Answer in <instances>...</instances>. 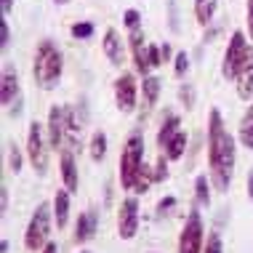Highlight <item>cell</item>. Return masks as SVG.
I'll return each mask as SVG.
<instances>
[{"mask_svg":"<svg viewBox=\"0 0 253 253\" xmlns=\"http://www.w3.org/2000/svg\"><path fill=\"white\" fill-rule=\"evenodd\" d=\"M208 166H211V176H213V184L218 187V192L229 189L232 168H235V139L224 128L218 109H211L208 115Z\"/></svg>","mask_w":253,"mask_h":253,"instance_id":"6da1fadb","label":"cell"},{"mask_svg":"<svg viewBox=\"0 0 253 253\" xmlns=\"http://www.w3.org/2000/svg\"><path fill=\"white\" fill-rule=\"evenodd\" d=\"M61 70H64V59H61V51L51 40H40L38 51H35V67H32V75H35V83L45 91H51L53 85L59 83Z\"/></svg>","mask_w":253,"mask_h":253,"instance_id":"7a4b0ae2","label":"cell"},{"mask_svg":"<svg viewBox=\"0 0 253 253\" xmlns=\"http://www.w3.org/2000/svg\"><path fill=\"white\" fill-rule=\"evenodd\" d=\"M144 168V139L141 133H131L120 155V184L123 189H133V181L139 170Z\"/></svg>","mask_w":253,"mask_h":253,"instance_id":"3957f363","label":"cell"},{"mask_svg":"<svg viewBox=\"0 0 253 253\" xmlns=\"http://www.w3.org/2000/svg\"><path fill=\"white\" fill-rule=\"evenodd\" d=\"M48 227H51V208H48V203H40L38 211L30 218V227H27V235H24L27 251L35 253L48 245Z\"/></svg>","mask_w":253,"mask_h":253,"instance_id":"277c9868","label":"cell"},{"mask_svg":"<svg viewBox=\"0 0 253 253\" xmlns=\"http://www.w3.org/2000/svg\"><path fill=\"white\" fill-rule=\"evenodd\" d=\"M251 45H248V40H245V35L240 30L237 32H232V38H229V45H227V53H224V67H221V75L227 80H235L237 78V72L243 70V64L248 61L251 56Z\"/></svg>","mask_w":253,"mask_h":253,"instance_id":"5b68a950","label":"cell"},{"mask_svg":"<svg viewBox=\"0 0 253 253\" xmlns=\"http://www.w3.org/2000/svg\"><path fill=\"white\" fill-rule=\"evenodd\" d=\"M27 157H30L32 168L38 173H45L48 168V149L43 144V128H40L38 120L30 123V133H27Z\"/></svg>","mask_w":253,"mask_h":253,"instance_id":"8992f818","label":"cell"},{"mask_svg":"<svg viewBox=\"0 0 253 253\" xmlns=\"http://www.w3.org/2000/svg\"><path fill=\"white\" fill-rule=\"evenodd\" d=\"M203 218L197 211L187 216V224L181 229V237H179V253H203Z\"/></svg>","mask_w":253,"mask_h":253,"instance_id":"52a82bcc","label":"cell"},{"mask_svg":"<svg viewBox=\"0 0 253 253\" xmlns=\"http://www.w3.org/2000/svg\"><path fill=\"white\" fill-rule=\"evenodd\" d=\"M115 104L120 112H133L136 109V78L131 72H123L115 80Z\"/></svg>","mask_w":253,"mask_h":253,"instance_id":"ba28073f","label":"cell"},{"mask_svg":"<svg viewBox=\"0 0 253 253\" xmlns=\"http://www.w3.org/2000/svg\"><path fill=\"white\" fill-rule=\"evenodd\" d=\"M139 229V200L136 197H126L118 213V232L123 240H131Z\"/></svg>","mask_w":253,"mask_h":253,"instance_id":"9c48e42d","label":"cell"},{"mask_svg":"<svg viewBox=\"0 0 253 253\" xmlns=\"http://www.w3.org/2000/svg\"><path fill=\"white\" fill-rule=\"evenodd\" d=\"M64 139H67V109L56 104L48 112V144H51V149H61Z\"/></svg>","mask_w":253,"mask_h":253,"instance_id":"30bf717a","label":"cell"},{"mask_svg":"<svg viewBox=\"0 0 253 253\" xmlns=\"http://www.w3.org/2000/svg\"><path fill=\"white\" fill-rule=\"evenodd\" d=\"M128 45H131V53H133V64H136V72H139L141 78H147L152 67H149V61H147L144 30H141V27H136V30H131V38H128Z\"/></svg>","mask_w":253,"mask_h":253,"instance_id":"8fae6325","label":"cell"},{"mask_svg":"<svg viewBox=\"0 0 253 253\" xmlns=\"http://www.w3.org/2000/svg\"><path fill=\"white\" fill-rule=\"evenodd\" d=\"M101 45H104V53H107L109 64H112V67H123V61H126V45H123L118 30H107Z\"/></svg>","mask_w":253,"mask_h":253,"instance_id":"7c38bea8","label":"cell"},{"mask_svg":"<svg viewBox=\"0 0 253 253\" xmlns=\"http://www.w3.org/2000/svg\"><path fill=\"white\" fill-rule=\"evenodd\" d=\"M16 96H19V75L13 72L11 67H5L3 78H0V101L8 107Z\"/></svg>","mask_w":253,"mask_h":253,"instance_id":"4fadbf2b","label":"cell"},{"mask_svg":"<svg viewBox=\"0 0 253 253\" xmlns=\"http://www.w3.org/2000/svg\"><path fill=\"white\" fill-rule=\"evenodd\" d=\"M96 235V213L93 211H85V213L78 216V224H75V240L78 243H88Z\"/></svg>","mask_w":253,"mask_h":253,"instance_id":"5bb4252c","label":"cell"},{"mask_svg":"<svg viewBox=\"0 0 253 253\" xmlns=\"http://www.w3.org/2000/svg\"><path fill=\"white\" fill-rule=\"evenodd\" d=\"M237 96H240L243 101H251V93H253V51L248 61L243 64V70L237 72Z\"/></svg>","mask_w":253,"mask_h":253,"instance_id":"9a60e30c","label":"cell"},{"mask_svg":"<svg viewBox=\"0 0 253 253\" xmlns=\"http://www.w3.org/2000/svg\"><path fill=\"white\" fill-rule=\"evenodd\" d=\"M61 179H64L70 192L78 189V166H75L72 149H61Z\"/></svg>","mask_w":253,"mask_h":253,"instance_id":"2e32d148","label":"cell"},{"mask_svg":"<svg viewBox=\"0 0 253 253\" xmlns=\"http://www.w3.org/2000/svg\"><path fill=\"white\" fill-rule=\"evenodd\" d=\"M67 218H70V189H59L53 197V221L59 229H64Z\"/></svg>","mask_w":253,"mask_h":253,"instance_id":"e0dca14e","label":"cell"},{"mask_svg":"<svg viewBox=\"0 0 253 253\" xmlns=\"http://www.w3.org/2000/svg\"><path fill=\"white\" fill-rule=\"evenodd\" d=\"M160 80L152 78V75H147L144 83H141V99H144V112H149L155 104H157V96H160Z\"/></svg>","mask_w":253,"mask_h":253,"instance_id":"ac0fdd59","label":"cell"},{"mask_svg":"<svg viewBox=\"0 0 253 253\" xmlns=\"http://www.w3.org/2000/svg\"><path fill=\"white\" fill-rule=\"evenodd\" d=\"M216 3H218V0H195V19H197V24H203V27L211 24V19H213V13H216Z\"/></svg>","mask_w":253,"mask_h":253,"instance_id":"d6986e66","label":"cell"},{"mask_svg":"<svg viewBox=\"0 0 253 253\" xmlns=\"http://www.w3.org/2000/svg\"><path fill=\"white\" fill-rule=\"evenodd\" d=\"M176 133H179V118H176V115H168V118L163 120L160 133H157V144H160L163 149H166V147H168V141L173 139Z\"/></svg>","mask_w":253,"mask_h":253,"instance_id":"ffe728a7","label":"cell"},{"mask_svg":"<svg viewBox=\"0 0 253 253\" xmlns=\"http://www.w3.org/2000/svg\"><path fill=\"white\" fill-rule=\"evenodd\" d=\"M240 141L245 149H253V104L245 109L243 123H240Z\"/></svg>","mask_w":253,"mask_h":253,"instance_id":"44dd1931","label":"cell"},{"mask_svg":"<svg viewBox=\"0 0 253 253\" xmlns=\"http://www.w3.org/2000/svg\"><path fill=\"white\" fill-rule=\"evenodd\" d=\"M184 149H187V133L179 131L173 136V139L168 141V147H166V155H168V160H179V157L184 155Z\"/></svg>","mask_w":253,"mask_h":253,"instance_id":"7402d4cb","label":"cell"},{"mask_svg":"<svg viewBox=\"0 0 253 253\" xmlns=\"http://www.w3.org/2000/svg\"><path fill=\"white\" fill-rule=\"evenodd\" d=\"M104 155H107V136L101 131H96L91 139V160L99 163V160H104Z\"/></svg>","mask_w":253,"mask_h":253,"instance_id":"603a6c76","label":"cell"},{"mask_svg":"<svg viewBox=\"0 0 253 253\" xmlns=\"http://www.w3.org/2000/svg\"><path fill=\"white\" fill-rule=\"evenodd\" d=\"M152 181H155V173H149V168L144 166L139 170V176H136V181H133V192H147Z\"/></svg>","mask_w":253,"mask_h":253,"instance_id":"cb8c5ba5","label":"cell"},{"mask_svg":"<svg viewBox=\"0 0 253 253\" xmlns=\"http://www.w3.org/2000/svg\"><path fill=\"white\" fill-rule=\"evenodd\" d=\"M195 192H197V203H200V205H208V203H211L208 179H205V176H197V181H195Z\"/></svg>","mask_w":253,"mask_h":253,"instance_id":"d4e9b609","label":"cell"},{"mask_svg":"<svg viewBox=\"0 0 253 253\" xmlns=\"http://www.w3.org/2000/svg\"><path fill=\"white\" fill-rule=\"evenodd\" d=\"M8 168L13 170V173H19L22 170V152H19V147L13 144V141H8Z\"/></svg>","mask_w":253,"mask_h":253,"instance_id":"484cf974","label":"cell"},{"mask_svg":"<svg viewBox=\"0 0 253 253\" xmlns=\"http://www.w3.org/2000/svg\"><path fill=\"white\" fill-rule=\"evenodd\" d=\"M187 70H189V56H187V51H179L173 56V72L181 78V75H187Z\"/></svg>","mask_w":253,"mask_h":253,"instance_id":"4316f807","label":"cell"},{"mask_svg":"<svg viewBox=\"0 0 253 253\" xmlns=\"http://www.w3.org/2000/svg\"><path fill=\"white\" fill-rule=\"evenodd\" d=\"M203 253H224V245H221V235H218V232H211V235H208V243H205Z\"/></svg>","mask_w":253,"mask_h":253,"instance_id":"83f0119b","label":"cell"},{"mask_svg":"<svg viewBox=\"0 0 253 253\" xmlns=\"http://www.w3.org/2000/svg\"><path fill=\"white\" fill-rule=\"evenodd\" d=\"M179 99H181V104L187 107V109H192L195 107V88L192 85H179Z\"/></svg>","mask_w":253,"mask_h":253,"instance_id":"f1b7e54d","label":"cell"},{"mask_svg":"<svg viewBox=\"0 0 253 253\" xmlns=\"http://www.w3.org/2000/svg\"><path fill=\"white\" fill-rule=\"evenodd\" d=\"M70 32H72V38H78V40L80 38H91L93 35V24L91 22H78V24H72Z\"/></svg>","mask_w":253,"mask_h":253,"instance_id":"f546056e","label":"cell"},{"mask_svg":"<svg viewBox=\"0 0 253 253\" xmlns=\"http://www.w3.org/2000/svg\"><path fill=\"white\" fill-rule=\"evenodd\" d=\"M123 24H126L128 27V30H136V27H141V13L139 11H126V13H123Z\"/></svg>","mask_w":253,"mask_h":253,"instance_id":"4dcf8cb0","label":"cell"},{"mask_svg":"<svg viewBox=\"0 0 253 253\" xmlns=\"http://www.w3.org/2000/svg\"><path fill=\"white\" fill-rule=\"evenodd\" d=\"M168 176V155L157 157V168H155V181H163Z\"/></svg>","mask_w":253,"mask_h":253,"instance_id":"1f68e13d","label":"cell"},{"mask_svg":"<svg viewBox=\"0 0 253 253\" xmlns=\"http://www.w3.org/2000/svg\"><path fill=\"white\" fill-rule=\"evenodd\" d=\"M147 61H149V67H160L163 64V53L157 45H147Z\"/></svg>","mask_w":253,"mask_h":253,"instance_id":"d6a6232c","label":"cell"},{"mask_svg":"<svg viewBox=\"0 0 253 253\" xmlns=\"http://www.w3.org/2000/svg\"><path fill=\"white\" fill-rule=\"evenodd\" d=\"M8 40H11V32H8V22H5V16L0 19V51L8 48Z\"/></svg>","mask_w":253,"mask_h":253,"instance_id":"836d02e7","label":"cell"},{"mask_svg":"<svg viewBox=\"0 0 253 253\" xmlns=\"http://www.w3.org/2000/svg\"><path fill=\"white\" fill-rule=\"evenodd\" d=\"M173 205H176V200H173V197H166V200H160V205H157V216L163 218V216H166L170 208H173Z\"/></svg>","mask_w":253,"mask_h":253,"instance_id":"e575fe53","label":"cell"},{"mask_svg":"<svg viewBox=\"0 0 253 253\" xmlns=\"http://www.w3.org/2000/svg\"><path fill=\"white\" fill-rule=\"evenodd\" d=\"M168 11H170V30L179 32V16H176V0H168Z\"/></svg>","mask_w":253,"mask_h":253,"instance_id":"d590c367","label":"cell"},{"mask_svg":"<svg viewBox=\"0 0 253 253\" xmlns=\"http://www.w3.org/2000/svg\"><path fill=\"white\" fill-rule=\"evenodd\" d=\"M0 211H3V213L8 211V189H5V184L0 187Z\"/></svg>","mask_w":253,"mask_h":253,"instance_id":"8d00e7d4","label":"cell"},{"mask_svg":"<svg viewBox=\"0 0 253 253\" xmlns=\"http://www.w3.org/2000/svg\"><path fill=\"white\" fill-rule=\"evenodd\" d=\"M160 53H163V61H168L170 56H173V51H170V43H163V45H160Z\"/></svg>","mask_w":253,"mask_h":253,"instance_id":"74e56055","label":"cell"},{"mask_svg":"<svg viewBox=\"0 0 253 253\" xmlns=\"http://www.w3.org/2000/svg\"><path fill=\"white\" fill-rule=\"evenodd\" d=\"M248 30H251V40H253V0H248Z\"/></svg>","mask_w":253,"mask_h":253,"instance_id":"f35d334b","label":"cell"},{"mask_svg":"<svg viewBox=\"0 0 253 253\" xmlns=\"http://www.w3.org/2000/svg\"><path fill=\"white\" fill-rule=\"evenodd\" d=\"M218 35V27H211L208 32H205V38H203V43H211V40H213Z\"/></svg>","mask_w":253,"mask_h":253,"instance_id":"ab89813d","label":"cell"},{"mask_svg":"<svg viewBox=\"0 0 253 253\" xmlns=\"http://www.w3.org/2000/svg\"><path fill=\"white\" fill-rule=\"evenodd\" d=\"M11 8H13V3H11V0H3V16H8Z\"/></svg>","mask_w":253,"mask_h":253,"instance_id":"60d3db41","label":"cell"},{"mask_svg":"<svg viewBox=\"0 0 253 253\" xmlns=\"http://www.w3.org/2000/svg\"><path fill=\"white\" fill-rule=\"evenodd\" d=\"M248 195H251V200H253V168H251V173H248Z\"/></svg>","mask_w":253,"mask_h":253,"instance_id":"b9f144b4","label":"cell"},{"mask_svg":"<svg viewBox=\"0 0 253 253\" xmlns=\"http://www.w3.org/2000/svg\"><path fill=\"white\" fill-rule=\"evenodd\" d=\"M43 253H56V245H53V243H48V245L43 248Z\"/></svg>","mask_w":253,"mask_h":253,"instance_id":"7bdbcfd3","label":"cell"},{"mask_svg":"<svg viewBox=\"0 0 253 253\" xmlns=\"http://www.w3.org/2000/svg\"><path fill=\"white\" fill-rule=\"evenodd\" d=\"M56 3H59V5H64V3H70V0H56Z\"/></svg>","mask_w":253,"mask_h":253,"instance_id":"ee69618b","label":"cell"}]
</instances>
